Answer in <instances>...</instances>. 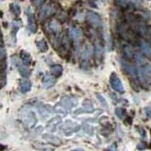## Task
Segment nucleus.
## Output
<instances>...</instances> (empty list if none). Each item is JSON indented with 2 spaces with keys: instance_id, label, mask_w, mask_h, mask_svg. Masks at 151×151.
<instances>
[{
  "instance_id": "nucleus-1",
  "label": "nucleus",
  "mask_w": 151,
  "mask_h": 151,
  "mask_svg": "<svg viewBox=\"0 0 151 151\" xmlns=\"http://www.w3.org/2000/svg\"><path fill=\"white\" fill-rule=\"evenodd\" d=\"M110 82H111V86L112 87L113 90H115L116 92L118 93H125V88H124V85H123L121 79L118 78V76L115 73H112L111 75V78H110Z\"/></svg>"
},
{
  "instance_id": "nucleus-2",
  "label": "nucleus",
  "mask_w": 151,
  "mask_h": 151,
  "mask_svg": "<svg viewBox=\"0 0 151 151\" xmlns=\"http://www.w3.org/2000/svg\"><path fill=\"white\" fill-rule=\"evenodd\" d=\"M12 60H13V63L15 64V66L18 68V71L20 72V74L23 77L28 78V76L30 75V70L27 68V66L25 63H23L22 61L19 60L17 57H13Z\"/></svg>"
},
{
  "instance_id": "nucleus-3",
  "label": "nucleus",
  "mask_w": 151,
  "mask_h": 151,
  "mask_svg": "<svg viewBox=\"0 0 151 151\" xmlns=\"http://www.w3.org/2000/svg\"><path fill=\"white\" fill-rule=\"evenodd\" d=\"M120 64L122 66L123 70H124L125 72L129 76V77H131V78L136 77V68L130 63H129V61L124 60V59H121Z\"/></svg>"
},
{
  "instance_id": "nucleus-4",
  "label": "nucleus",
  "mask_w": 151,
  "mask_h": 151,
  "mask_svg": "<svg viewBox=\"0 0 151 151\" xmlns=\"http://www.w3.org/2000/svg\"><path fill=\"white\" fill-rule=\"evenodd\" d=\"M27 26H28V29L30 30V32L35 33L37 31V26H36V22H35V18L33 16V14L30 11V9H27Z\"/></svg>"
},
{
  "instance_id": "nucleus-5",
  "label": "nucleus",
  "mask_w": 151,
  "mask_h": 151,
  "mask_svg": "<svg viewBox=\"0 0 151 151\" xmlns=\"http://www.w3.org/2000/svg\"><path fill=\"white\" fill-rule=\"evenodd\" d=\"M87 20L90 22V24L94 27H98L101 24V19L100 16L97 13L93 12H89L87 13Z\"/></svg>"
},
{
  "instance_id": "nucleus-6",
  "label": "nucleus",
  "mask_w": 151,
  "mask_h": 151,
  "mask_svg": "<svg viewBox=\"0 0 151 151\" xmlns=\"http://www.w3.org/2000/svg\"><path fill=\"white\" fill-rule=\"evenodd\" d=\"M54 9L52 8L49 5H46V6H44L41 11V13H40V18L41 20H44V19L49 17L51 14L54 13Z\"/></svg>"
},
{
  "instance_id": "nucleus-7",
  "label": "nucleus",
  "mask_w": 151,
  "mask_h": 151,
  "mask_svg": "<svg viewBox=\"0 0 151 151\" xmlns=\"http://www.w3.org/2000/svg\"><path fill=\"white\" fill-rule=\"evenodd\" d=\"M137 76H138V79L139 81L143 84V85H145L147 84L148 82V76L146 75V73L145 72L144 68H138V70H137Z\"/></svg>"
},
{
  "instance_id": "nucleus-8",
  "label": "nucleus",
  "mask_w": 151,
  "mask_h": 151,
  "mask_svg": "<svg viewBox=\"0 0 151 151\" xmlns=\"http://www.w3.org/2000/svg\"><path fill=\"white\" fill-rule=\"evenodd\" d=\"M56 82V79L52 77L50 75H46L45 76L44 79H42V86H44L45 89H48L51 88Z\"/></svg>"
},
{
  "instance_id": "nucleus-9",
  "label": "nucleus",
  "mask_w": 151,
  "mask_h": 151,
  "mask_svg": "<svg viewBox=\"0 0 151 151\" xmlns=\"http://www.w3.org/2000/svg\"><path fill=\"white\" fill-rule=\"evenodd\" d=\"M140 47H141V50H142V52H143L144 55L148 57V58H151V47L147 42H145V41H141Z\"/></svg>"
},
{
  "instance_id": "nucleus-10",
  "label": "nucleus",
  "mask_w": 151,
  "mask_h": 151,
  "mask_svg": "<svg viewBox=\"0 0 151 151\" xmlns=\"http://www.w3.org/2000/svg\"><path fill=\"white\" fill-rule=\"evenodd\" d=\"M70 34L72 36L74 41L78 42L80 40V38H81L82 33H81V30H80L79 28H78L77 27H72L70 28Z\"/></svg>"
},
{
  "instance_id": "nucleus-11",
  "label": "nucleus",
  "mask_w": 151,
  "mask_h": 151,
  "mask_svg": "<svg viewBox=\"0 0 151 151\" xmlns=\"http://www.w3.org/2000/svg\"><path fill=\"white\" fill-rule=\"evenodd\" d=\"M51 75L54 76L55 78H59L63 74V67L60 65H53L50 69Z\"/></svg>"
},
{
  "instance_id": "nucleus-12",
  "label": "nucleus",
  "mask_w": 151,
  "mask_h": 151,
  "mask_svg": "<svg viewBox=\"0 0 151 151\" xmlns=\"http://www.w3.org/2000/svg\"><path fill=\"white\" fill-rule=\"evenodd\" d=\"M20 59L22 60V63H25L26 65L30 64L31 63V56L29 55V53H27L26 51H22L20 53Z\"/></svg>"
},
{
  "instance_id": "nucleus-13",
  "label": "nucleus",
  "mask_w": 151,
  "mask_h": 151,
  "mask_svg": "<svg viewBox=\"0 0 151 151\" xmlns=\"http://www.w3.org/2000/svg\"><path fill=\"white\" fill-rule=\"evenodd\" d=\"M31 89V82L28 79H23L21 81V92L27 93Z\"/></svg>"
},
{
  "instance_id": "nucleus-14",
  "label": "nucleus",
  "mask_w": 151,
  "mask_h": 151,
  "mask_svg": "<svg viewBox=\"0 0 151 151\" xmlns=\"http://www.w3.org/2000/svg\"><path fill=\"white\" fill-rule=\"evenodd\" d=\"M123 52H124L127 59H132V57H133V50H132L129 45H126L123 46Z\"/></svg>"
},
{
  "instance_id": "nucleus-15",
  "label": "nucleus",
  "mask_w": 151,
  "mask_h": 151,
  "mask_svg": "<svg viewBox=\"0 0 151 151\" xmlns=\"http://www.w3.org/2000/svg\"><path fill=\"white\" fill-rule=\"evenodd\" d=\"M37 45L41 52H46L47 49H48V45H47L45 39H42L39 42H37Z\"/></svg>"
},
{
  "instance_id": "nucleus-16",
  "label": "nucleus",
  "mask_w": 151,
  "mask_h": 151,
  "mask_svg": "<svg viewBox=\"0 0 151 151\" xmlns=\"http://www.w3.org/2000/svg\"><path fill=\"white\" fill-rule=\"evenodd\" d=\"M92 55V47L90 45H86L85 48L83 50V53H82V60H88L90 57Z\"/></svg>"
},
{
  "instance_id": "nucleus-17",
  "label": "nucleus",
  "mask_w": 151,
  "mask_h": 151,
  "mask_svg": "<svg viewBox=\"0 0 151 151\" xmlns=\"http://www.w3.org/2000/svg\"><path fill=\"white\" fill-rule=\"evenodd\" d=\"M49 28L50 29L53 31V32H58L60 29V25L57 22H55V21H53V22H51L50 24H49Z\"/></svg>"
},
{
  "instance_id": "nucleus-18",
  "label": "nucleus",
  "mask_w": 151,
  "mask_h": 151,
  "mask_svg": "<svg viewBox=\"0 0 151 151\" xmlns=\"http://www.w3.org/2000/svg\"><path fill=\"white\" fill-rule=\"evenodd\" d=\"M11 9H12V12L15 14V15H19L21 12V9H20V6L17 4H12L11 5Z\"/></svg>"
},
{
  "instance_id": "nucleus-19",
  "label": "nucleus",
  "mask_w": 151,
  "mask_h": 151,
  "mask_svg": "<svg viewBox=\"0 0 151 151\" xmlns=\"http://www.w3.org/2000/svg\"><path fill=\"white\" fill-rule=\"evenodd\" d=\"M115 113L118 116V118H120V119H124V117L126 115V111L122 108H117L115 110Z\"/></svg>"
},
{
  "instance_id": "nucleus-20",
  "label": "nucleus",
  "mask_w": 151,
  "mask_h": 151,
  "mask_svg": "<svg viewBox=\"0 0 151 151\" xmlns=\"http://www.w3.org/2000/svg\"><path fill=\"white\" fill-rule=\"evenodd\" d=\"M135 58H136V61H137V63H138L139 65H145V64H146V61H145V60L144 59V57L142 56L141 54H136Z\"/></svg>"
},
{
  "instance_id": "nucleus-21",
  "label": "nucleus",
  "mask_w": 151,
  "mask_h": 151,
  "mask_svg": "<svg viewBox=\"0 0 151 151\" xmlns=\"http://www.w3.org/2000/svg\"><path fill=\"white\" fill-rule=\"evenodd\" d=\"M94 53H96V56L97 57V58H100V57L102 56V47L99 45H96V51H94Z\"/></svg>"
},
{
  "instance_id": "nucleus-22",
  "label": "nucleus",
  "mask_w": 151,
  "mask_h": 151,
  "mask_svg": "<svg viewBox=\"0 0 151 151\" xmlns=\"http://www.w3.org/2000/svg\"><path fill=\"white\" fill-rule=\"evenodd\" d=\"M97 97H98V99H99V101L101 102L102 105L107 109V108H108V104H107V102H106L105 99H104V97H103L102 96H100V94H97Z\"/></svg>"
},
{
  "instance_id": "nucleus-23",
  "label": "nucleus",
  "mask_w": 151,
  "mask_h": 151,
  "mask_svg": "<svg viewBox=\"0 0 151 151\" xmlns=\"http://www.w3.org/2000/svg\"><path fill=\"white\" fill-rule=\"evenodd\" d=\"M144 70H145V72L146 73V75H147V76H150L151 75V65L150 64L146 63L145 64V67L144 68Z\"/></svg>"
},
{
  "instance_id": "nucleus-24",
  "label": "nucleus",
  "mask_w": 151,
  "mask_h": 151,
  "mask_svg": "<svg viewBox=\"0 0 151 151\" xmlns=\"http://www.w3.org/2000/svg\"><path fill=\"white\" fill-rule=\"evenodd\" d=\"M4 56H5V49H4V47L2 45L1 41H0V59H2Z\"/></svg>"
},
{
  "instance_id": "nucleus-25",
  "label": "nucleus",
  "mask_w": 151,
  "mask_h": 151,
  "mask_svg": "<svg viewBox=\"0 0 151 151\" xmlns=\"http://www.w3.org/2000/svg\"><path fill=\"white\" fill-rule=\"evenodd\" d=\"M115 3L118 6H125L127 3V0H115Z\"/></svg>"
},
{
  "instance_id": "nucleus-26",
  "label": "nucleus",
  "mask_w": 151,
  "mask_h": 151,
  "mask_svg": "<svg viewBox=\"0 0 151 151\" xmlns=\"http://www.w3.org/2000/svg\"><path fill=\"white\" fill-rule=\"evenodd\" d=\"M145 112H146V114H147V116L151 118V108L149 107L145 108Z\"/></svg>"
},
{
  "instance_id": "nucleus-27",
  "label": "nucleus",
  "mask_w": 151,
  "mask_h": 151,
  "mask_svg": "<svg viewBox=\"0 0 151 151\" xmlns=\"http://www.w3.org/2000/svg\"><path fill=\"white\" fill-rule=\"evenodd\" d=\"M132 2L134 3L135 6H140L141 5V0H132Z\"/></svg>"
},
{
  "instance_id": "nucleus-28",
  "label": "nucleus",
  "mask_w": 151,
  "mask_h": 151,
  "mask_svg": "<svg viewBox=\"0 0 151 151\" xmlns=\"http://www.w3.org/2000/svg\"><path fill=\"white\" fill-rule=\"evenodd\" d=\"M0 83H1V82H0ZM0 86H1V84H0Z\"/></svg>"
}]
</instances>
